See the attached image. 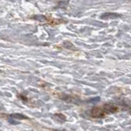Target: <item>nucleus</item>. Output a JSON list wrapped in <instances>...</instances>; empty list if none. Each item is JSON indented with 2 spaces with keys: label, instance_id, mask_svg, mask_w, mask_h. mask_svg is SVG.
Returning <instances> with one entry per match:
<instances>
[{
  "label": "nucleus",
  "instance_id": "f03ea898",
  "mask_svg": "<svg viewBox=\"0 0 131 131\" xmlns=\"http://www.w3.org/2000/svg\"><path fill=\"white\" fill-rule=\"evenodd\" d=\"M121 17V15L117 14V13H104L103 15L101 16L102 19H112V18H117Z\"/></svg>",
  "mask_w": 131,
  "mask_h": 131
},
{
  "label": "nucleus",
  "instance_id": "7ed1b4c3",
  "mask_svg": "<svg viewBox=\"0 0 131 131\" xmlns=\"http://www.w3.org/2000/svg\"><path fill=\"white\" fill-rule=\"evenodd\" d=\"M11 118H14V119H25L27 117L25 116L24 115L20 114V113H14V114H11L10 115Z\"/></svg>",
  "mask_w": 131,
  "mask_h": 131
},
{
  "label": "nucleus",
  "instance_id": "39448f33",
  "mask_svg": "<svg viewBox=\"0 0 131 131\" xmlns=\"http://www.w3.org/2000/svg\"><path fill=\"white\" fill-rule=\"evenodd\" d=\"M100 100H101L100 97L97 96V97H94V98H92V99L88 100V103H96V102H99Z\"/></svg>",
  "mask_w": 131,
  "mask_h": 131
},
{
  "label": "nucleus",
  "instance_id": "423d86ee",
  "mask_svg": "<svg viewBox=\"0 0 131 131\" xmlns=\"http://www.w3.org/2000/svg\"><path fill=\"white\" fill-rule=\"evenodd\" d=\"M8 121L11 123V124H13V125H18V124H19V122H18V121H13V119H8Z\"/></svg>",
  "mask_w": 131,
  "mask_h": 131
},
{
  "label": "nucleus",
  "instance_id": "f257e3e1",
  "mask_svg": "<svg viewBox=\"0 0 131 131\" xmlns=\"http://www.w3.org/2000/svg\"><path fill=\"white\" fill-rule=\"evenodd\" d=\"M103 111L105 113H115V112L117 111V107L115 106V105L106 104V105H104Z\"/></svg>",
  "mask_w": 131,
  "mask_h": 131
},
{
  "label": "nucleus",
  "instance_id": "20e7f679",
  "mask_svg": "<svg viewBox=\"0 0 131 131\" xmlns=\"http://www.w3.org/2000/svg\"><path fill=\"white\" fill-rule=\"evenodd\" d=\"M54 118L59 122H64L66 121V117L63 114H56L54 115Z\"/></svg>",
  "mask_w": 131,
  "mask_h": 131
}]
</instances>
